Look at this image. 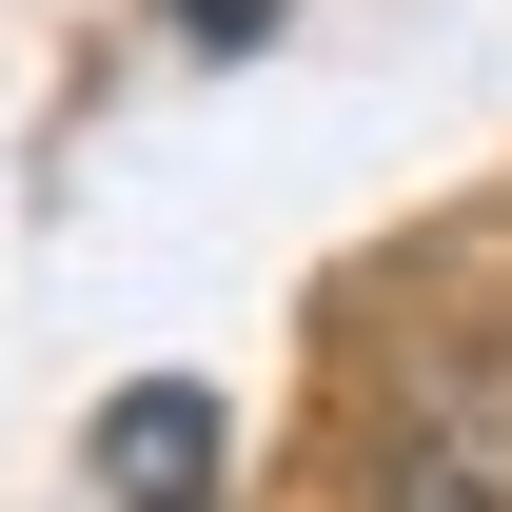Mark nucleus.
Wrapping results in <instances>:
<instances>
[{"instance_id":"obj_1","label":"nucleus","mask_w":512,"mask_h":512,"mask_svg":"<svg viewBox=\"0 0 512 512\" xmlns=\"http://www.w3.org/2000/svg\"><path fill=\"white\" fill-rule=\"evenodd\" d=\"M99 493H119V512H217V394H197V375L99 394Z\"/></svg>"},{"instance_id":"obj_2","label":"nucleus","mask_w":512,"mask_h":512,"mask_svg":"<svg viewBox=\"0 0 512 512\" xmlns=\"http://www.w3.org/2000/svg\"><path fill=\"white\" fill-rule=\"evenodd\" d=\"M375 512H512V394H453V414H414V453L375 473Z\"/></svg>"},{"instance_id":"obj_3","label":"nucleus","mask_w":512,"mask_h":512,"mask_svg":"<svg viewBox=\"0 0 512 512\" xmlns=\"http://www.w3.org/2000/svg\"><path fill=\"white\" fill-rule=\"evenodd\" d=\"M158 20H197V40H256V20H276V0H158Z\"/></svg>"}]
</instances>
